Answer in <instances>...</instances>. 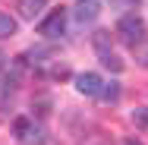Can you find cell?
Masks as SVG:
<instances>
[{
    "mask_svg": "<svg viewBox=\"0 0 148 145\" xmlns=\"http://www.w3.org/2000/svg\"><path fill=\"white\" fill-rule=\"evenodd\" d=\"M117 35L120 41H126V44H142V38H145V22H142V16L139 13H126V16H120L117 19Z\"/></svg>",
    "mask_w": 148,
    "mask_h": 145,
    "instance_id": "6da1fadb",
    "label": "cell"
},
{
    "mask_svg": "<svg viewBox=\"0 0 148 145\" xmlns=\"http://www.w3.org/2000/svg\"><path fill=\"white\" fill-rule=\"evenodd\" d=\"M120 145H142V142H139L136 136H129V139H123V142H120Z\"/></svg>",
    "mask_w": 148,
    "mask_h": 145,
    "instance_id": "7c38bea8",
    "label": "cell"
},
{
    "mask_svg": "<svg viewBox=\"0 0 148 145\" xmlns=\"http://www.w3.org/2000/svg\"><path fill=\"white\" fill-rule=\"evenodd\" d=\"M3 60H6V54H3V51H0V66H3Z\"/></svg>",
    "mask_w": 148,
    "mask_h": 145,
    "instance_id": "4fadbf2b",
    "label": "cell"
},
{
    "mask_svg": "<svg viewBox=\"0 0 148 145\" xmlns=\"http://www.w3.org/2000/svg\"><path fill=\"white\" fill-rule=\"evenodd\" d=\"M76 91L85 95V98H98V95L104 91V79H101L98 73H79V76H76Z\"/></svg>",
    "mask_w": 148,
    "mask_h": 145,
    "instance_id": "277c9868",
    "label": "cell"
},
{
    "mask_svg": "<svg viewBox=\"0 0 148 145\" xmlns=\"http://www.w3.org/2000/svg\"><path fill=\"white\" fill-rule=\"evenodd\" d=\"M73 16H76V22H95L98 16H101V0H76V6H73Z\"/></svg>",
    "mask_w": 148,
    "mask_h": 145,
    "instance_id": "8992f818",
    "label": "cell"
},
{
    "mask_svg": "<svg viewBox=\"0 0 148 145\" xmlns=\"http://www.w3.org/2000/svg\"><path fill=\"white\" fill-rule=\"evenodd\" d=\"M16 32H19V22L10 13H0V38H13Z\"/></svg>",
    "mask_w": 148,
    "mask_h": 145,
    "instance_id": "ba28073f",
    "label": "cell"
},
{
    "mask_svg": "<svg viewBox=\"0 0 148 145\" xmlns=\"http://www.w3.org/2000/svg\"><path fill=\"white\" fill-rule=\"evenodd\" d=\"M13 133H16V139L22 145H35L41 142V126L32 120V117H19L16 123H13Z\"/></svg>",
    "mask_w": 148,
    "mask_h": 145,
    "instance_id": "3957f363",
    "label": "cell"
},
{
    "mask_svg": "<svg viewBox=\"0 0 148 145\" xmlns=\"http://www.w3.org/2000/svg\"><path fill=\"white\" fill-rule=\"evenodd\" d=\"M101 98H104L107 104H117V101H120V82H110V85H104Z\"/></svg>",
    "mask_w": 148,
    "mask_h": 145,
    "instance_id": "9c48e42d",
    "label": "cell"
},
{
    "mask_svg": "<svg viewBox=\"0 0 148 145\" xmlns=\"http://www.w3.org/2000/svg\"><path fill=\"white\" fill-rule=\"evenodd\" d=\"M136 60H139L142 66H148V44H139V47H136Z\"/></svg>",
    "mask_w": 148,
    "mask_h": 145,
    "instance_id": "8fae6325",
    "label": "cell"
},
{
    "mask_svg": "<svg viewBox=\"0 0 148 145\" xmlns=\"http://www.w3.org/2000/svg\"><path fill=\"white\" fill-rule=\"evenodd\" d=\"M47 3H51V0H19V16H22V19H35Z\"/></svg>",
    "mask_w": 148,
    "mask_h": 145,
    "instance_id": "52a82bcc",
    "label": "cell"
},
{
    "mask_svg": "<svg viewBox=\"0 0 148 145\" xmlns=\"http://www.w3.org/2000/svg\"><path fill=\"white\" fill-rule=\"evenodd\" d=\"M38 32L44 35V38H60L63 32H66V10L60 6V10H54L41 25H38Z\"/></svg>",
    "mask_w": 148,
    "mask_h": 145,
    "instance_id": "5b68a950",
    "label": "cell"
},
{
    "mask_svg": "<svg viewBox=\"0 0 148 145\" xmlns=\"http://www.w3.org/2000/svg\"><path fill=\"white\" fill-rule=\"evenodd\" d=\"M132 123L142 126V129H148V107H136L132 111Z\"/></svg>",
    "mask_w": 148,
    "mask_h": 145,
    "instance_id": "30bf717a",
    "label": "cell"
},
{
    "mask_svg": "<svg viewBox=\"0 0 148 145\" xmlns=\"http://www.w3.org/2000/svg\"><path fill=\"white\" fill-rule=\"evenodd\" d=\"M91 41H95V51H98L101 63H104L107 69L120 73V69H123V60H120L117 54L110 51V32H104V29H101V32H95V35H91Z\"/></svg>",
    "mask_w": 148,
    "mask_h": 145,
    "instance_id": "7a4b0ae2",
    "label": "cell"
}]
</instances>
